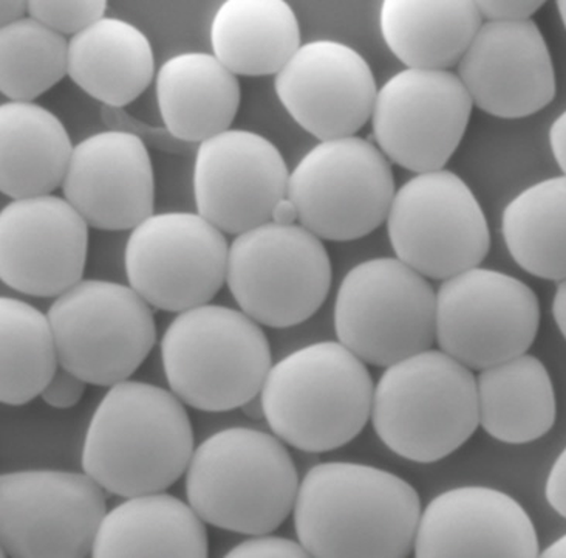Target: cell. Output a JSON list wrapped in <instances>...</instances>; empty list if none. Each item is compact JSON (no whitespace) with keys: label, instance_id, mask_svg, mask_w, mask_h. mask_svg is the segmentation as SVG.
I'll return each instance as SVG.
<instances>
[{"label":"cell","instance_id":"obj_1","mask_svg":"<svg viewBox=\"0 0 566 558\" xmlns=\"http://www.w3.org/2000/svg\"><path fill=\"white\" fill-rule=\"evenodd\" d=\"M294 527L310 557L405 558L413 552L420 495L406 479L355 463H322L298 486Z\"/></svg>","mask_w":566,"mask_h":558},{"label":"cell","instance_id":"obj_2","mask_svg":"<svg viewBox=\"0 0 566 558\" xmlns=\"http://www.w3.org/2000/svg\"><path fill=\"white\" fill-rule=\"evenodd\" d=\"M193 445L191 418L176 394L126 380L111 388L93 414L83 468L107 494H157L188 471Z\"/></svg>","mask_w":566,"mask_h":558},{"label":"cell","instance_id":"obj_3","mask_svg":"<svg viewBox=\"0 0 566 558\" xmlns=\"http://www.w3.org/2000/svg\"><path fill=\"white\" fill-rule=\"evenodd\" d=\"M374 394L366 363L339 341H321L274 364L261 397L279 440L301 452L325 453L359 436Z\"/></svg>","mask_w":566,"mask_h":558},{"label":"cell","instance_id":"obj_4","mask_svg":"<svg viewBox=\"0 0 566 558\" xmlns=\"http://www.w3.org/2000/svg\"><path fill=\"white\" fill-rule=\"evenodd\" d=\"M298 476L276 434L228 428L193 452L186 495L208 525L243 535L271 534L296 504Z\"/></svg>","mask_w":566,"mask_h":558},{"label":"cell","instance_id":"obj_5","mask_svg":"<svg viewBox=\"0 0 566 558\" xmlns=\"http://www.w3.org/2000/svg\"><path fill=\"white\" fill-rule=\"evenodd\" d=\"M370 418L395 455L418 464L438 463L479 428L476 379L441 349L407 356L384 371Z\"/></svg>","mask_w":566,"mask_h":558},{"label":"cell","instance_id":"obj_6","mask_svg":"<svg viewBox=\"0 0 566 558\" xmlns=\"http://www.w3.org/2000/svg\"><path fill=\"white\" fill-rule=\"evenodd\" d=\"M161 355L172 393L207 413L242 409L262 393L273 368L261 324L214 304L181 312L163 337Z\"/></svg>","mask_w":566,"mask_h":558},{"label":"cell","instance_id":"obj_7","mask_svg":"<svg viewBox=\"0 0 566 558\" xmlns=\"http://www.w3.org/2000/svg\"><path fill=\"white\" fill-rule=\"evenodd\" d=\"M337 340L366 364L389 368L432 348L437 292L398 258L353 267L335 302Z\"/></svg>","mask_w":566,"mask_h":558},{"label":"cell","instance_id":"obj_8","mask_svg":"<svg viewBox=\"0 0 566 558\" xmlns=\"http://www.w3.org/2000/svg\"><path fill=\"white\" fill-rule=\"evenodd\" d=\"M332 278L327 248L302 225L266 223L230 247V292L242 312L266 328L310 320L327 300Z\"/></svg>","mask_w":566,"mask_h":558},{"label":"cell","instance_id":"obj_9","mask_svg":"<svg viewBox=\"0 0 566 558\" xmlns=\"http://www.w3.org/2000/svg\"><path fill=\"white\" fill-rule=\"evenodd\" d=\"M60 366L96 386L137 372L157 340L149 302L130 286L84 279L49 310Z\"/></svg>","mask_w":566,"mask_h":558},{"label":"cell","instance_id":"obj_10","mask_svg":"<svg viewBox=\"0 0 566 558\" xmlns=\"http://www.w3.org/2000/svg\"><path fill=\"white\" fill-rule=\"evenodd\" d=\"M395 193L389 158L353 135L321 142L306 153L290 174L286 196L302 227L319 239L348 242L386 223Z\"/></svg>","mask_w":566,"mask_h":558},{"label":"cell","instance_id":"obj_11","mask_svg":"<svg viewBox=\"0 0 566 558\" xmlns=\"http://www.w3.org/2000/svg\"><path fill=\"white\" fill-rule=\"evenodd\" d=\"M387 232L399 261L440 281L480 267L491 248L482 205L448 169L418 174L395 193Z\"/></svg>","mask_w":566,"mask_h":558},{"label":"cell","instance_id":"obj_12","mask_svg":"<svg viewBox=\"0 0 566 558\" xmlns=\"http://www.w3.org/2000/svg\"><path fill=\"white\" fill-rule=\"evenodd\" d=\"M538 326L536 292L503 271L475 267L438 289V347L471 371L526 354Z\"/></svg>","mask_w":566,"mask_h":558},{"label":"cell","instance_id":"obj_13","mask_svg":"<svg viewBox=\"0 0 566 558\" xmlns=\"http://www.w3.org/2000/svg\"><path fill=\"white\" fill-rule=\"evenodd\" d=\"M104 488L87 473L25 471L0 479V545L13 558L92 556L107 514Z\"/></svg>","mask_w":566,"mask_h":558},{"label":"cell","instance_id":"obj_14","mask_svg":"<svg viewBox=\"0 0 566 558\" xmlns=\"http://www.w3.org/2000/svg\"><path fill=\"white\" fill-rule=\"evenodd\" d=\"M230 246L199 213H160L132 230L126 273L155 309L186 312L208 304L227 282Z\"/></svg>","mask_w":566,"mask_h":558},{"label":"cell","instance_id":"obj_15","mask_svg":"<svg viewBox=\"0 0 566 558\" xmlns=\"http://www.w3.org/2000/svg\"><path fill=\"white\" fill-rule=\"evenodd\" d=\"M471 96L449 70L406 69L376 96L374 135L381 153L413 173L443 169L471 120Z\"/></svg>","mask_w":566,"mask_h":558},{"label":"cell","instance_id":"obj_16","mask_svg":"<svg viewBox=\"0 0 566 558\" xmlns=\"http://www.w3.org/2000/svg\"><path fill=\"white\" fill-rule=\"evenodd\" d=\"M281 151L251 131L230 130L200 143L193 168L199 215L220 231L242 235L271 223L289 194Z\"/></svg>","mask_w":566,"mask_h":558},{"label":"cell","instance_id":"obj_17","mask_svg":"<svg viewBox=\"0 0 566 558\" xmlns=\"http://www.w3.org/2000/svg\"><path fill=\"white\" fill-rule=\"evenodd\" d=\"M88 224L62 197L10 202L0 215V278L30 297H61L83 281Z\"/></svg>","mask_w":566,"mask_h":558},{"label":"cell","instance_id":"obj_18","mask_svg":"<svg viewBox=\"0 0 566 558\" xmlns=\"http://www.w3.org/2000/svg\"><path fill=\"white\" fill-rule=\"evenodd\" d=\"M283 107L308 134L353 137L374 115L378 87L363 54L343 42H306L277 73Z\"/></svg>","mask_w":566,"mask_h":558},{"label":"cell","instance_id":"obj_19","mask_svg":"<svg viewBox=\"0 0 566 558\" xmlns=\"http://www.w3.org/2000/svg\"><path fill=\"white\" fill-rule=\"evenodd\" d=\"M457 68L474 106L497 118H526L556 96L552 53L533 19L483 22Z\"/></svg>","mask_w":566,"mask_h":558},{"label":"cell","instance_id":"obj_20","mask_svg":"<svg viewBox=\"0 0 566 558\" xmlns=\"http://www.w3.org/2000/svg\"><path fill=\"white\" fill-rule=\"evenodd\" d=\"M65 200L96 230H134L154 215L155 178L138 135L106 131L77 143L62 184Z\"/></svg>","mask_w":566,"mask_h":558},{"label":"cell","instance_id":"obj_21","mask_svg":"<svg viewBox=\"0 0 566 558\" xmlns=\"http://www.w3.org/2000/svg\"><path fill=\"white\" fill-rule=\"evenodd\" d=\"M415 557L541 556L536 527L521 503L491 487H459L421 512Z\"/></svg>","mask_w":566,"mask_h":558},{"label":"cell","instance_id":"obj_22","mask_svg":"<svg viewBox=\"0 0 566 558\" xmlns=\"http://www.w3.org/2000/svg\"><path fill=\"white\" fill-rule=\"evenodd\" d=\"M208 556L203 519L191 504L163 492L132 496L107 512L92 552L95 558Z\"/></svg>","mask_w":566,"mask_h":558},{"label":"cell","instance_id":"obj_23","mask_svg":"<svg viewBox=\"0 0 566 558\" xmlns=\"http://www.w3.org/2000/svg\"><path fill=\"white\" fill-rule=\"evenodd\" d=\"M157 100L174 137L203 143L230 131L239 112L240 84L214 54L180 53L158 70Z\"/></svg>","mask_w":566,"mask_h":558},{"label":"cell","instance_id":"obj_24","mask_svg":"<svg viewBox=\"0 0 566 558\" xmlns=\"http://www.w3.org/2000/svg\"><path fill=\"white\" fill-rule=\"evenodd\" d=\"M75 147L56 115L34 103L0 107V189L13 200L49 196L64 184Z\"/></svg>","mask_w":566,"mask_h":558},{"label":"cell","instance_id":"obj_25","mask_svg":"<svg viewBox=\"0 0 566 558\" xmlns=\"http://www.w3.org/2000/svg\"><path fill=\"white\" fill-rule=\"evenodd\" d=\"M154 73L149 39L123 19H99L70 39L69 76L107 106L123 107L137 100Z\"/></svg>","mask_w":566,"mask_h":558},{"label":"cell","instance_id":"obj_26","mask_svg":"<svg viewBox=\"0 0 566 558\" xmlns=\"http://www.w3.org/2000/svg\"><path fill=\"white\" fill-rule=\"evenodd\" d=\"M384 41L409 69L459 65L483 18L471 0H386L379 13Z\"/></svg>","mask_w":566,"mask_h":558},{"label":"cell","instance_id":"obj_27","mask_svg":"<svg viewBox=\"0 0 566 558\" xmlns=\"http://www.w3.org/2000/svg\"><path fill=\"white\" fill-rule=\"evenodd\" d=\"M476 397L480 425L505 444H530L556 424V391L537 356L523 354L480 371Z\"/></svg>","mask_w":566,"mask_h":558},{"label":"cell","instance_id":"obj_28","mask_svg":"<svg viewBox=\"0 0 566 558\" xmlns=\"http://www.w3.org/2000/svg\"><path fill=\"white\" fill-rule=\"evenodd\" d=\"M211 44L235 76L277 75L301 49V27L283 0H227L212 19Z\"/></svg>","mask_w":566,"mask_h":558},{"label":"cell","instance_id":"obj_29","mask_svg":"<svg viewBox=\"0 0 566 558\" xmlns=\"http://www.w3.org/2000/svg\"><path fill=\"white\" fill-rule=\"evenodd\" d=\"M511 258L533 277L566 279V176L545 178L518 193L503 211Z\"/></svg>","mask_w":566,"mask_h":558},{"label":"cell","instance_id":"obj_30","mask_svg":"<svg viewBox=\"0 0 566 558\" xmlns=\"http://www.w3.org/2000/svg\"><path fill=\"white\" fill-rule=\"evenodd\" d=\"M0 401L19 406L42 394L60 370L56 340L49 316L29 302L0 300Z\"/></svg>","mask_w":566,"mask_h":558},{"label":"cell","instance_id":"obj_31","mask_svg":"<svg viewBox=\"0 0 566 558\" xmlns=\"http://www.w3.org/2000/svg\"><path fill=\"white\" fill-rule=\"evenodd\" d=\"M65 37L33 18L0 31V91L11 101L31 103L69 75Z\"/></svg>","mask_w":566,"mask_h":558},{"label":"cell","instance_id":"obj_32","mask_svg":"<svg viewBox=\"0 0 566 558\" xmlns=\"http://www.w3.org/2000/svg\"><path fill=\"white\" fill-rule=\"evenodd\" d=\"M106 0H30V18L44 23L57 33L73 34L88 29L104 18Z\"/></svg>","mask_w":566,"mask_h":558},{"label":"cell","instance_id":"obj_33","mask_svg":"<svg viewBox=\"0 0 566 558\" xmlns=\"http://www.w3.org/2000/svg\"><path fill=\"white\" fill-rule=\"evenodd\" d=\"M228 558H304L310 557L301 541L296 542L289 538L273 537L270 534L253 535L250 540L242 541L234 546L227 554Z\"/></svg>","mask_w":566,"mask_h":558},{"label":"cell","instance_id":"obj_34","mask_svg":"<svg viewBox=\"0 0 566 558\" xmlns=\"http://www.w3.org/2000/svg\"><path fill=\"white\" fill-rule=\"evenodd\" d=\"M85 385L87 383L83 379L60 366L49 385L42 391L41 397L46 405L53 406V409H72L83 399Z\"/></svg>","mask_w":566,"mask_h":558},{"label":"cell","instance_id":"obj_35","mask_svg":"<svg viewBox=\"0 0 566 558\" xmlns=\"http://www.w3.org/2000/svg\"><path fill=\"white\" fill-rule=\"evenodd\" d=\"M476 8L488 22L530 21L545 6V2H494V0H476Z\"/></svg>","mask_w":566,"mask_h":558},{"label":"cell","instance_id":"obj_36","mask_svg":"<svg viewBox=\"0 0 566 558\" xmlns=\"http://www.w3.org/2000/svg\"><path fill=\"white\" fill-rule=\"evenodd\" d=\"M546 502L566 519V447L554 461L545 486Z\"/></svg>","mask_w":566,"mask_h":558},{"label":"cell","instance_id":"obj_37","mask_svg":"<svg viewBox=\"0 0 566 558\" xmlns=\"http://www.w3.org/2000/svg\"><path fill=\"white\" fill-rule=\"evenodd\" d=\"M549 146H552L557 165L560 166L562 173L566 176V111L562 112L552 124Z\"/></svg>","mask_w":566,"mask_h":558},{"label":"cell","instance_id":"obj_38","mask_svg":"<svg viewBox=\"0 0 566 558\" xmlns=\"http://www.w3.org/2000/svg\"><path fill=\"white\" fill-rule=\"evenodd\" d=\"M25 11H29V2H23V0H2V2H0L2 27L21 21Z\"/></svg>","mask_w":566,"mask_h":558},{"label":"cell","instance_id":"obj_39","mask_svg":"<svg viewBox=\"0 0 566 558\" xmlns=\"http://www.w3.org/2000/svg\"><path fill=\"white\" fill-rule=\"evenodd\" d=\"M553 317L557 328L566 340V279L557 286L553 300Z\"/></svg>","mask_w":566,"mask_h":558},{"label":"cell","instance_id":"obj_40","mask_svg":"<svg viewBox=\"0 0 566 558\" xmlns=\"http://www.w3.org/2000/svg\"><path fill=\"white\" fill-rule=\"evenodd\" d=\"M298 220V213L296 205L293 204L289 199V196L285 199H282L274 208L273 217H271V223L279 225H294Z\"/></svg>","mask_w":566,"mask_h":558},{"label":"cell","instance_id":"obj_41","mask_svg":"<svg viewBox=\"0 0 566 558\" xmlns=\"http://www.w3.org/2000/svg\"><path fill=\"white\" fill-rule=\"evenodd\" d=\"M240 410L245 413V416L253 418V421H261V418L265 417L261 394L248 401Z\"/></svg>","mask_w":566,"mask_h":558},{"label":"cell","instance_id":"obj_42","mask_svg":"<svg viewBox=\"0 0 566 558\" xmlns=\"http://www.w3.org/2000/svg\"><path fill=\"white\" fill-rule=\"evenodd\" d=\"M541 557L566 558V534L541 552Z\"/></svg>","mask_w":566,"mask_h":558},{"label":"cell","instance_id":"obj_43","mask_svg":"<svg viewBox=\"0 0 566 558\" xmlns=\"http://www.w3.org/2000/svg\"><path fill=\"white\" fill-rule=\"evenodd\" d=\"M557 10H559L562 22H564L566 29V0H559V2H557Z\"/></svg>","mask_w":566,"mask_h":558}]
</instances>
